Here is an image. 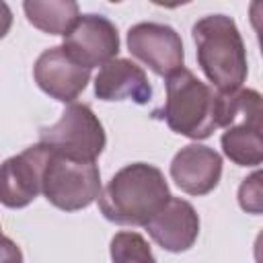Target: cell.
I'll return each mask as SVG.
<instances>
[{
  "mask_svg": "<svg viewBox=\"0 0 263 263\" xmlns=\"http://www.w3.org/2000/svg\"><path fill=\"white\" fill-rule=\"evenodd\" d=\"M62 47L82 68H103L119 53V33L117 27L103 14H80L70 33L64 37Z\"/></svg>",
  "mask_w": 263,
  "mask_h": 263,
  "instance_id": "6",
  "label": "cell"
},
{
  "mask_svg": "<svg viewBox=\"0 0 263 263\" xmlns=\"http://www.w3.org/2000/svg\"><path fill=\"white\" fill-rule=\"evenodd\" d=\"M191 37L197 64L218 92L240 88L249 74V62L236 23L226 14H208L193 25Z\"/></svg>",
  "mask_w": 263,
  "mask_h": 263,
  "instance_id": "2",
  "label": "cell"
},
{
  "mask_svg": "<svg viewBox=\"0 0 263 263\" xmlns=\"http://www.w3.org/2000/svg\"><path fill=\"white\" fill-rule=\"evenodd\" d=\"M0 236H2V228H0Z\"/></svg>",
  "mask_w": 263,
  "mask_h": 263,
  "instance_id": "20",
  "label": "cell"
},
{
  "mask_svg": "<svg viewBox=\"0 0 263 263\" xmlns=\"http://www.w3.org/2000/svg\"><path fill=\"white\" fill-rule=\"evenodd\" d=\"M238 205L253 216L263 212V189H261V173L255 171L247 179H242L238 187Z\"/></svg>",
  "mask_w": 263,
  "mask_h": 263,
  "instance_id": "17",
  "label": "cell"
},
{
  "mask_svg": "<svg viewBox=\"0 0 263 263\" xmlns=\"http://www.w3.org/2000/svg\"><path fill=\"white\" fill-rule=\"evenodd\" d=\"M171 179L187 195H208L222 179V156L210 146L187 144L171 160Z\"/></svg>",
  "mask_w": 263,
  "mask_h": 263,
  "instance_id": "10",
  "label": "cell"
},
{
  "mask_svg": "<svg viewBox=\"0 0 263 263\" xmlns=\"http://www.w3.org/2000/svg\"><path fill=\"white\" fill-rule=\"evenodd\" d=\"M39 144L49 152L80 160L97 162L107 146V136L101 119L84 103L68 105L53 125L39 129Z\"/></svg>",
  "mask_w": 263,
  "mask_h": 263,
  "instance_id": "4",
  "label": "cell"
},
{
  "mask_svg": "<svg viewBox=\"0 0 263 263\" xmlns=\"http://www.w3.org/2000/svg\"><path fill=\"white\" fill-rule=\"evenodd\" d=\"M166 99L160 111H154L171 132L189 140H205L216 127V90L201 82L185 66L166 76Z\"/></svg>",
  "mask_w": 263,
  "mask_h": 263,
  "instance_id": "3",
  "label": "cell"
},
{
  "mask_svg": "<svg viewBox=\"0 0 263 263\" xmlns=\"http://www.w3.org/2000/svg\"><path fill=\"white\" fill-rule=\"evenodd\" d=\"M127 49L156 76H168L183 68L185 49L181 35L162 23H138L127 31Z\"/></svg>",
  "mask_w": 263,
  "mask_h": 263,
  "instance_id": "7",
  "label": "cell"
},
{
  "mask_svg": "<svg viewBox=\"0 0 263 263\" xmlns=\"http://www.w3.org/2000/svg\"><path fill=\"white\" fill-rule=\"evenodd\" d=\"M47 158L49 150L37 142L0 164V203L4 208L21 210L35 201L41 193Z\"/></svg>",
  "mask_w": 263,
  "mask_h": 263,
  "instance_id": "8",
  "label": "cell"
},
{
  "mask_svg": "<svg viewBox=\"0 0 263 263\" xmlns=\"http://www.w3.org/2000/svg\"><path fill=\"white\" fill-rule=\"evenodd\" d=\"M0 263H23L21 247L4 234L0 236Z\"/></svg>",
  "mask_w": 263,
  "mask_h": 263,
  "instance_id": "18",
  "label": "cell"
},
{
  "mask_svg": "<svg viewBox=\"0 0 263 263\" xmlns=\"http://www.w3.org/2000/svg\"><path fill=\"white\" fill-rule=\"evenodd\" d=\"M41 191L53 208L62 212H80L97 201L101 193V171L97 162H80L49 152Z\"/></svg>",
  "mask_w": 263,
  "mask_h": 263,
  "instance_id": "5",
  "label": "cell"
},
{
  "mask_svg": "<svg viewBox=\"0 0 263 263\" xmlns=\"http://www.w3.org/2000/svg\"><path fill=\"white\" fill-rule=\"evenodd\" d=\"M37 86L60 103H74L90 80V70L76 64L62 45L47 47L39 53L33 66Z\"/></svg>",
  "mask_w": 263,
  "mask_h": 263,
  "instance_id": "9",
  "label": "cell"
},
{
  "mask_svg": "<svg viewBox=\"0 0 263 263\" xmlns=\"http://www.w3.org/2000/svg\"><path fill=\"white\" fill-rule=\"evenodd\" d=\"M23 10L35 29L62 37L70 33L80 16V8L74 0H25Z\"/></svg>",
  "mask_w": 263,
  "mask_h": 263,
  "instance_id": "14",
  "label": "cell"
},
{
  "mask_svg": "<svg viewBox=\"0 0 263 263\" xmlns=\"http://www.w3.org/2000/svg\"><path fill=\"white\" fill-rule=\"evenodd\" d=\"M168 197L171 189L158 166L132 162L111 177L97 201L105 220L119 226H146Z\"/></svg>",
  "mask_w": 263,
  "mask_h": 263,
  "instance_id": "1",
  "label": "cell"
},
{
  "mask_svg": "<svg viewBox=\"0 0 263 263\" xmlns=\"http://www.w3.org/2000/svg\"><path fill=\"white\" fill-rule=\"evenodd\" d=\"M263 127L255 125H232L226 127L220 144L228 160L238 166H259L263 160Z\"/></svg>",
  "mask_w": 263,
  "mask_h": 263,
  "instance_id": "15",
  "label": "cell"
},
{
  "mask_svg": "<svg viewBox=\"0 0 263 263\" xmlns=\"http://www.w3.org/2000/svg\"><path fill=\"white\" fill-rule=\"evenodd\" d=\"M144 228L160 249L168 253H185L199 236V216L187 199L171 195Z\"/></svg>",
  "mask_w": 263,
  "mask_h": 263,
  "instance_id": "11",
  "label": "cell"
},
{
  "mask_svg": "<svg viewBox=\"0 0 263 263\" xmlns=\"http://www.w3.org/2000/svg\"><path fill=\"white\" fill-rule=\"evenodd\" d=\"M95 97L107 103L132 101L136 105H146L152 99V84L136 62L115 58L99 70L95 78Z\"/></svg>",
  "mask_w": 263,
  "mask_h": 263,
  "instance_id": "12",
  "label": "cell"
},
{
  "mask_svg": "<svg viewBox=\"0 0 263 263\" xmlns=\"http://www.w3.org/2000/svg\"><path fill=\"white\" fill-rule=\"evenodd\" d=\"M111 263H156L148 240L136 230H121L109 245Z\"/></svg>",
  "mask_w": 263,
  "mask_h": 263,
  "instance_id": "16",
  "label": "cell"
},
{
  "mask_svg": "<svg viewBox=\"0 0 263 263\" xmlns=\"http://www.w3.org/2000/svg\"><path fill=\"white\" fill-rule=\"evenodd\" d=\"M261 95L255 88H236L228 92L216 90V127L261 125Z\"/></svg>",
  "mask_w": 263,
  "mask_h": 263,
  "instance_id": "13",
  "label": "cell"
},
{
  "mask_svg": "<svg viewBox=\"0 0 263 263\" xmlns=\"http://www.w3.org/2000/svg\"><path fill=\"white\" fill-rule=\"evenodd\" d=\"M10 27H12V10L6 2L0 0V39H4L8 35Z\"/></svg>",
  "mask_w": 263,
  "mask_h": 263,
  "instance_id": "19",
  "label": "cell"
}]
</instances>
